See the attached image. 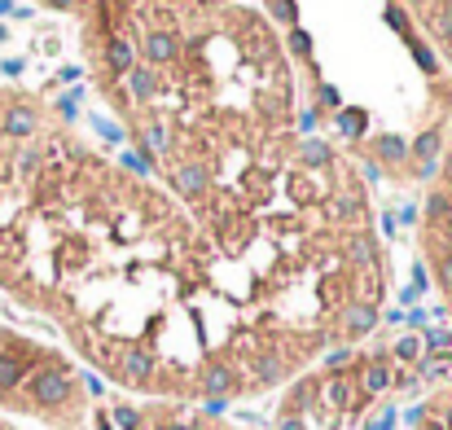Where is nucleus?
<instances>
[{
    "mask_svg": "<svg viewBox=\"0 0 452 430\" xmlns=\"http://www.w3.org/2000/svg\"><path fill=\"white\" fill-rule=\"evenodd\" d=\"M70 391H75V382H70V373H66L62 365L36 369V377L27 382V399L36 404V409H58V404L70 399Z\"/></svg>",
    "mask_w": 452,
    "mask_h": 430,
    "instance_id": "obj_1",
    "label": "nucleus"
},
{
    "mask_svg": "<svg viewBox=\"0 0 452 430\" xmlns=\"http://www.w3.org/2000/svg\"><path fill=\"white\" fill-rule=\"evenodd\" d=\"M36 123H40V114L31 106H9L5 119H0V132H5V136H31Z\"/></svg>",
    "mask_w": 452,
    "mask_h": 430,
    "instance_id": "obj_2",
    "label": "nucleus"
},
{
    "mask_svg": "<svg viewBox=\"0 0 452 430\" xmlns=\"http://www.w3.org/2000/svg\"><path fill=\"white\" fill-rule=\"evenodd\" d=\"M237 387V373L229 369V365H211V369H203V391L211 395V399H224Z\"/></svg>",
    "mask_w": 452,
    "mask_h": 430,
    "instance_id": "obj_3",
    "label": "nucleus"
},
{
    "mask_svg": "<svg viewBox=\"0 0 452 430\" xmlns=\"http://www.w3.org/2000/svg\"><path fill=\"white\" fill-rule=\"evenodd\" d=\"M149 369H154V360H149L145 351H128V356L119 360V377H123V382H145Z\"/></svg>",
    "mask_w": 452,
    "mask_h": 430,
    "instance_id": "obj_4",
    "label": "nucleus"
},
{
    "mask_svg": "<svg viewBox=\"0 0 452 430\" xmlns=\"http://www.w3.org/2000/svg\"><path fill=\"white\" fill-rule=\"evenodd\" d=\"M343 325H347L351 334H365V330L378 325V308H369V303H351V308L343 312Z\"/></svg>",
    "mask_w": 452,
    "mask_h": 430,
    "instance_id": "obj_5",
    "label": "nucleus"
},
{
    "mask_svg": "<svg viewBox=\"0 0 452 430\" xmlns=\"http://www.w3.org/2000/svg\"><path fill=\"white\" fill-rule=\"evenodd\" d=\"M145 53H149V62H167V58L181 53V40L167 36V31H154V36L145 40Z\"/></svg>",
    "mask_w": 452,
    "mask_h": 430,
    "instance_id": "obj_6",
    "label": "nucleus"
},
{
    "mask_svg": "<svg viewBox=\"0 0 452 430\" xmlns=\"http://www.w3.org/2000/svg\"><path fill=\"white\" fill-rule=\"evenodd\" d=\"M203 185H207V176H203V167H185L181 176H176V189H181V193H203Z\"/></svg>",
    "mask_w": 452,
    "mask_h": 430,
    "instance_id": "obj_7",
    "label": "nucleus"
},
{
    "mask_svg": "<svg viewBox=\"0 0 452 430\" xmlns=\"http://www.w3.org/2000/svg\"><path fill=\"white\" fill-rule=\"evenodd\" d=\"M347 255L356 259V264H365V268H369V264H378V250H373V242H369V237H356V242L347 246Z\"/></svg>",
    "mask_w": 452,
    "mask_h": 430,
    "instance_id": "obj_8",
    "label": "nucleus"
},
{
    "mask_svg": "<svg viewBox=\"0 0 452 430\" xmlns=\"http://www.w3.org/2000/svg\"><path fill=\"white\" fill-rule=\"evenodd\" d=\"M391 387V373H387V365H369L365 369V391H373V395H378V391H387Z\"/></svg>",
    "mask_w": 452,
    "mask_h": 430,
    "instance_id": "obj_9",
    "label": "nucleus"
},
{
    "mask_svg": "<svg viewBox=\"0 0 452 430\" xmlns=\"http://www.w3.org/2000/svg\"><path fill=\"white\" fill-rule=\"evenodd\" d=\"M132 58H136V53H132L128 40H114V44H110V66H114V70H132Z\"/></svg>",
    "mask_w": 452,
    "mask_h": 430,
    "instance_id": "obj_10",
    "label": "nucleus"
},
{
    "mask_svg": "<svg viewBox=\"0 0 452 430\" xmlns=\"http://www.w3.org/2000/svg\"><path fill=\"white\" fill-rule=\"evenodd\" d=\"M338 128H343L347 136H360V132H365V114H360V110H338Z\"/></svg>",
    "mask_w": 452,
    "mask_h": 430,
    "instance_id": "obj_11",
    "label": "nucleus"
},
{
    "mask_svg": "<svg viewBox=\"0 0 452 430\" xmlns=\"http://www.w3.org/2000/svg\"><path fill=\"white\" fill-rule=\"evenodd\" d=\"M378 154L387 163H399V158H404V141H399V136H378Z\"/></svg>",
    "mask_w": 452,
    "mask_h": 430,
    "instance_id": "obj_12",
    "label": "nucleus"
},
{
    "mask_svg": "<svg viewBox=\"0 0 452 430\" xmlns=\"http://www.w3.org/2000/svg\"><path fill=\"white\" fill-rule=\"evenodd\" d=\"M259 377H264V382H277V377H281V360L277 356H264L259 360Z\"/></svg>",
    "mask_w": 452,
    "mask_h": 430,
    "instance_id": "obj_13",
    "label": "nucleus"
},
{
    "mask_svg": "<svg viewBox=\"0 0 452 430\" xmlns=\"http://www.w3.org/2000/svg\"><path fill=\"white\" fill-rule=\"evenodd\" d=\"M431 351H443V347H452V330H431Z\"/></svg>",
    "mask_w": 452,
    "mask_h": 430,
    "instance_id": "obj_14",
    "label": "nucleus"
},
{
    "mask_svg": "<svg viewBox=\"0 0 452 430\" xmlns=\"http://www.w3.org/2000/svg\"><path fill=\"white\" fill-rule=\"evenodd\" d=\"M114 417H119V426H128V430H141V413H132V409H119Z\"/></svg>",
    "mask_w": 452,
    "mask_h": 430,
    "instance_id": "obj_15",
    "label": "nucleus"
},
{
    "mask_svg": "<svg viewBox=\"0 0 452 430\" xmlns=\"http://www.w3.org/2000/svg\"><path fill=\"white\" fill-rule=\"evenodd\" d=\"M268 5L277 9V14H281L286 22H294V14H298V9H294V0H268Z\"/></svg>",
    "mask_w": 452,
    "mask_h": 430,
    "instance_id": "obj_16",
    "label": "nucleus"
},
{
    "mask_svg": "<svg viewBox=\"0 0 452 430\" xmlns=\"http://www.w3.org/2000/svg\"><path fill=\"white\" fill-rule=\"evenodd\" d=\"M290 44H294V53H303V58L312 53V40H308L303 31H294V36H290Z\"/></svg>",
    "mask_w": 452,
    "mask_h": 430,
    "instance_id": "obj_17",
    "label": "nucleus"
},
{
    "mask_svg": "<svg viewBox=\"0 0 452 430\" xmlns=\"http://www.w3.org/2000/svg\"><path fill=\"white\" fill-rule=\"evenodd\" d=\"M325 158H330V149H325V145H308V163L312 167H321Z\"/></svg>",
    "mask_w": 452,
    "mask_h": 430,
    "instance_id": "obj_18",
    "label": "nucleus"
},
{
    "mask_svg": "<svg viewBox=\"0 0 452 430\" xmlns=\"http://www.w3.org/2000/svg\"><path fill=\"white\" fill-rule=\"evenodd\" d=\"M132 84H136V92H149L154 80H149V70H132Z\"/></svg>",
    "mask_w": 452,
    "mask_h": 430,
    "instance_id": "obj_19",
    "label": "nucleus"
},
{
    "mask_svg": "<svg viewBox=\"0 0 452 430\" xmlns=\"http://www.w3.org/2000/svg\"><path fill=\"white\" fill-rule=\"evenodd\" d=\"M395 356H404V360H413V356H417V343H413V338H404V343L395 347Z\"/></svg>",
    "mask_w": 452,
    "mask_h": 430,
    "instance_id": "obj_20",
    "label": "nucleus"
},
{
    "mask_svg": "<svg viewBox=\"0 0 452 430\" xmlns=\"http://www.w3.org/2000/svg\"><path fill=\"white\" fill-rule=\"evenodd\" d=\"M443 207H448V198H443V193H435V198H431V215H443Z\"/></svg>",
    "mask_w": 452,
    "mask_h": 430,
    "instance_id": "obj_21",
    "label": "nucleus"
},
{
    "mask_svg": "<svg viewBox=\"0 0 452 430\" xmlns=\"http://www.w3.org/2000/svg\"><path fill=\"white\" fill-rule=\"evenodd\" d=\"M347 360H351V351L343 347V351H334V356H330V369H338V365H347Z\"/></svg>",
    "mask_w": 452,
    "mask_h": 430,
    "instance_id": "obj_22",
    "label": "nucleus"
},
{
    "mask_svg": "<svg viewBox=\"0 0 452 430\" xmlns=\"http://www.w3.org/2000/svg\"><path fill=\"white\" fill-rule=\"evenodd\" d=\"M439 276H443V286H452V259H443V268H439Z\"/></svg>",
    "mask_w": 452,
    "mask_h": 430,
    "instance_id": "obj_23",
    "label": "nucleus"
},
{
    "mask_svg": "<svg viewBox=\"0 0 452 430\" xmlns=\"http://www.w3.org/2000/svg\"><path fill=\"white\" fill-rule=\"evenodd\" d=\"M281 430H303V421H298V417H290V421H281Z\"/></svg>",
    "mask_w": 452,
    "mask_h": 430,
    "instance_id": "obj_24",
    "label": "nucleus"
},
{
    "mask_svg": "<svg viewBox=\"0 0 452 430\" xmlns=\"http://www.w3.org/2000/svg\"><path fill=\"white\" fill-rule=\"evenodd\" d=\"M426 430H452V426H443V421H426Z\"/></svg>",
    "mask_w": 452,
    "mask_h": 430,
    "instance_id": "obj_25",
    "label": "nucleus"
},
{
    "mask_svg": "<svg viewBox=\"0 0 452 430\" xmlns=\"http://www.w3.org/2000/svg\"><path fill=\"white\" fill-rule=\"evenodd\" d=\"M448 171H452V158H448Z\"/></svg>",
    "mask_w": 452,
    "mask_h": 430,
    "instance_id": "obj_26",
    "label": "nucleus"
},
{
    "mask_svg": "<svg viewBox=\"0 0 452 430\" xmlns=\"http://www.w3.org/2000/svg\"><path fill=\"white\" fill-rule=\"evenodd\" d=\"M176 430H185V426H176Z\"/></svg>",
    "mask_w": 452,
    "mask_h": 430,
    "instance_id": "obj_27",
    "label": "nucleus"
},
{
    "mask_svg": "<svg viewBox=\"0 0 452 430\" xmlns=\"http://www.w3.org/2000/svg\"><path fill=\"white\" fill-rule=\"evenodd\" d=\"M0 430H9V426H0Z\"/></svg>",
    "mask_w": 452,
    "mask_h": 430,
    "instance_id": "obj_28",
    "label": "nucleus"
}]
</instances>
